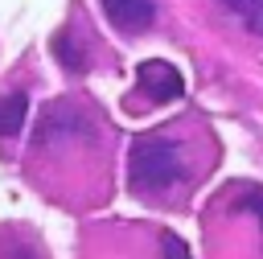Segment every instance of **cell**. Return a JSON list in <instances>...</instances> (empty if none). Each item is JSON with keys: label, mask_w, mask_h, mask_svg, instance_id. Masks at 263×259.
<instances>
[{"label": "cell", "mask_w": 263, "mask_h": 259, "mask_svg": "<svg viewBox=\"0 0 263 259\" xmlns=\"http://www.w3.org/2000/svg\"><path fill=\"white\" fill-rule=\"evenodd\" d=\"M25 119H29V95H25V90H8V95H0V140L21 136Z\"/></svg>", "instance_id": "cell-6"}, {"label": "cell", "mask_w": 263, "mask_h": 259, "mask_svg": "<svg viewBox=\"0 0 263 259\" xmlns=\"http://www.w3.org/2000/svg\"><path fill=\"white\" fill-rule=\"evenodd\" d=\"M136 86H140V95L148 99V103H177L181 95H185V78H181V70L173 66V62H164V58H148V62H140L136 66Z\"/></svg>", "instance_id": "cell-3"}, {"label": "cell", "mask_w": 263, "mask_h": 259, "mask_svg": "<svg viewBox=\"0 0 263 259\" xmlns=\"http://www.w3.org/2000/svg\"><path fill=\"white\" fill-rule=\"evenodd\" d=\"M222 8H230L242 29L263 33V0H222Z\"/></svg>", "instance_id": "cell-8"}, {"label": "cell", "mask_w": 263, "mask_h": 259, "mask_svg": "<svg viewBox=\"0 0 263 259\" xmlns=\"http://www.w3.org/2000/svg\"><path fill=\"white\" fill-rule=\"evenodd\" d=\"M0 259H45L37 238H21V243H8V234L0 238Z\"/></svg>", "instance_id": "cell-9"}, {"label": "cell", "mask_w": 263, "mask_h": 259, "mask_svg": "<svg viewBox=\"0 0 263 259\" xmlns=\"http://www.w3.org/2000/svg\"><path fill=\"white\" fill-rule=\"evenodd\" d=\"M205 152L185 132H148L127 148V185L144 201H177L201 177Z\"/></svg>", "instance_id": "cell-1"}, {"label": "cell", "mask_w": 263, "mask_h": 259, "mask_svg": "<svg viewBox=\"0 0 263 259\" xmlns=\"http://www.w3.org/2000/svg\"><path fill=\"white\" fill-rule=\"evenodd\" d=\"M136 259H189V251L173 230H148L136 243Z\"/></svg>", "instance_id": "cell-5"}, {"label": "cell", "mask_w": 263, "mask_h": 259, "mask_svg": "<svg viewBox=\"0 0 263 259\" xmlns=\"http://www.w3.org/2000/svg\"><path fill=\"white\" fill-rule=\"evenodd\" d=\"M210 259H263V185L234 181L205 214Z\"/></svg>", "instance_id": "cell-2"}, {"label": "cell", "mask_w": 263, "mask_h": 259, "mask_svg": "<svg viewBox=\"0 0 263 259\" xmlns=\"http://www.w3.org/2000/svg\"><path fill=\"white\" fill-rule=\"evenodd\" d=\"M53 58H58V66L66 70V74H86V49L74 41V29H58L53 33Z\"/></svg>", "instance_id": "cell-7"}, {"label": "cell", "mask_w": 263, "mask_h": 259, "mask_svg": "<svg viewBox=\"0 0 263 259\" xmlns=\"http://www.w3.org/2000/svg\"><path fill=\"white\" fill-rule=\"evenodd\" d=\"M99 4H103V16L127 37L152 29V21H156V4L152 0H99Z\"/></svg>", "instance_id": "cell-4"}]
</instances>
